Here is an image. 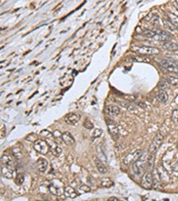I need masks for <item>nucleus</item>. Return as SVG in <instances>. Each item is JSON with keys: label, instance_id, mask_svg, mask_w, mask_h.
<instances>
[{"label": "nucleus", "instance_id": "obj_37", "mask_svg": "<svg viewBox=\"0 0 178 201\" xmlns=\"http://www.w3.org/2000/svg\"><path fill=\"white\" fill-rule=\"evenodd\" d=\"M172 120L174 123H178V108L172 112Z\"/></svg>", "mask_w": 178, "mask_h": 201}, {"label": "nucleus", "instance_id": "obj_38", "mask_svg": "<svg viewBox=\"0 0 178 201\" xmlns=\"http://www.w3.org/2000/svg\"><path fill=\"white\" fill-rule=\"evenodd\" d=\"M80 189H81L83 192H89V191L91 190L90 187H89V186H87V185H85V184L80 185Z\"/></svg>", "mask_w": 178, "mask_h": 201}, {"label": "nucleus", "instance_id": "obj_20", "mask_svg": "<svg viewBox=\"0 0 178 201\" xmlns=\"http://www.w3.org/2000/svg\"><path fill=\"white\" fill-rule=\"evenodd\" d=\"M37 167L39 172L45 173L47 170V167H48V162L44 158H39V159H37Z\"/></svg>", "mask_w": 178, "mask_h": 201}, {"label": "nucleus", "instance_id": "obj_19", "mask_svg": "<svg viewBox=\"0 0 178 201\" xmlns=\"http://www.w3.org/2000/svg\"><path fill=\"white\" fill-rule=\"evenodd\" d=\"M64 195L70 198H75L79 196L78 192L71 186H65L64 187Z\"/></svg>", "mask_w": 178, "mask_h": 201}, {"label": "nucleus", "instance_id": "obj_42", "mask_svg": "<svg viewBox=\"0 0 178 201\" xmlns=\"http://www.w3.org/2000/svg\"><path fill=\"white\" fill-rule=\"evenodd\" d=\"M176 63H177V65H178V62H176Z\"/></svg>", "mask_w": 178, "mask_h": 201}, {"label": "nucleus", "instance_id": "obj_39", "mask_svg": "<svg viewBox=\"0 0 178 201\" xmlns=\"http://www.w3.org/2000/svg\"><path fill=\"white\" fill-rule=\"evenodd\" d=\"M173 172L175 173H178V163H176L173 166Z\"/></svg>", "mask_w": 178, "mask_h": 201}, {"label": "nucleus", "instance_id": "obj_36", "mask_svg": "<svg viewBox=\"0 0 178 201\" xmlns=\"http://www.w3.org/2000/svg\"><path fill=\"white\" fill-rule=\"evenodd\" d=\"M37 136L35 134V133H32V134H30V135H28L27 137H26V139L27 140H29V141H31V142H35L36 140L37 139Z\"/></svg>", "mask_w": 178, "mask_h": 201}, {"label": "nucleus", "instance_id": "obj_30", "mask_svg": "<svg viewBox=\"0 0 178 201\" xmlns=\"http://www.w3.org/2000/svg\"><path fill=\"white\" fill-rule=\"evenodd\" d=\"M166 81L169 84L174 85V86H176L178 85V78L177 77H174V76H166Z\"/></svg>", "mask_w": 178, "mask_h": 201}, {"label": "nucleus", "instance_id": "obj_2", "mask_svg": "<svg viewBox=\"0 0 178 201\" xmlns=\"http://www.w3.org/2000/svg\"><path fill=\"white\" fill-rule=\"evenodd\" d=\"M33 148L37 153L41 155H46L50 150L49 144L47 143V141L46 139H41V138H37L34 142Z\"/></svg>", "mask_w": 178, "mask_h": 201}, {"label": "nucleus", "instance_id": "obj_8", "mask_svg": "<svg viewBox=\"0 0 178 201\" xmlns=\"http://www.w3.org/2000/svg\"><path fill=\"white\" fill-rule=\"evenodd\" d=\"M46 141H47V143L49 144L50 151H51L55 157H59L61 154V152H62V149H61V147L59 146L58 142L56 141L55 138H50V139H47Z\"/></svg>", "mask_w": 178, "mask_h": 201}, {"label": "nucleus", "instance_id": "obj_10", "mask_svg": "<svg viewBox=\"0 0 178 201\" xmlns=\"http://www.w3.org/2000/svg\"><path fill=\"white\" fill-rule=\"evenodd\" d=\"M156 169H157L158 173H159V174H160V180H161L162 183H164V184L168 183V182H169V175H168V173H167L166 170L165 169L162 165H159V166H157V167H156Z\"/></svg>", "mask_w": 178, "mask_h": 201}, {"label": "nucleus", "instance_id": "obj_5", "mask_svg": "<svg viewBox=\"0 0 178 201\" xmlns=\"http://www.w3.org/2000/svg\"><path fill=\"white\" fill-rule=\"evenodd\" d=\"M142 154V152L141 149H135V151L129 153L128 155L126 156V157L124 158L123 163H124L125 165L129 166V165H131V164H133V163H135V161L141 157Z\"/></svg>", "mask_w": 178, "mask_h": 201}, {"label": "nucleus", "instance_id": "obj_11", "mask_svg": "<svg viewBox=\"0 0 178 201\" xmlns=\"http://www.w3.org/2000/svg\"><path fill=\"white\" fill-rule=\"evenodd\" d=\"M156 32H157V35H156L155 38L160 39V41H169V40H171L173 38L172 34L169 33L168 32L160 31V30H158Z\"/></svg>", "mask_w": 178, "mask_h": 201}, {"label": "nucleus", "instance_id": "obj_40", "mask_svg": "<svg viewBox=\"0 0 178 201\" xmlns=\"http://www.w3.org/2000/svg\"><path fill=\"white\" fill-rule=\"evenodd\" d=\"M108 200L109 201H118L119 199H118V198H116V197H111V198H110Z\"/></svg>", "mask_w": 178, "mask_h": 201}, {"label": "nucleus", "instance_id": "obj_16", "mask_svg": "<svg viewBox=\"0 0 178 201\" xmlns=\"http://www.w3.org/2000/svg\"><path fill=\"white\" fill-rule=\"evenodd\" d=\"M61 138H62V141L68 146H73L75 144V138L70 132H63Z\"/></svg>", "mask_w": 178, "mask_h": 201}, {"label": "nucleus", "instance_id": "obj_25", "mask_svg": "<svg viewBox=\"0 0 178 201\" xmlns=\"http://www.w3.org/2000/svg\"><path fill=\"white\" fill-rule=\"evenodd\" d=\"M100 184L103 188H111L114 185V182L110 178H103L100 182Z\"/></svg>", "mask_w": 178, "mask_h": 201}, {"label": "nucleus", "instance_id": "obj_12", "mask_svg": "<svg viewBox=\"0 0 178 201\" xmlns=\"http://www.w3.org/2000/svg\"><path fill=\"white\" fill-rule=\"evenodd\" d=\"M152 175H153V182H152V188L154 189H160L162 185V182L160 180V174L158 173L157 169L155 168L152 172Z\"/></svg>", "mask_w": 178, "mask_h": 201}, {"label": "nucleus", "instance_id": "obj_9", "mask_svg": "<svg viewBox=\"0 0 178 201\" xmlns=\"http://www.w3.org/2000/svg\"><path fill=\"white\" fill-rule=\"evenodd\" d=\"M80 120V115L76 113H68L67 115L64 116V121L65 123L68 124H70V125H74V124H77Z\"/></svg>", "mask_w": 178, "mask_h": 201}, {"label": "nucleus", "instance_id": "obj_32", "mask_svg": "<svg viewBox=\"0 0 178 201\" xmlns=\"http://www.w3.org/2000/svg\"><path fill=\"white\" fill-rule=\"evenodd\" d=\"M103 134V130L102 129H99V128H96L94 130V132L92 133V138L94 139V138H98L102 136Z\"/></svg>", "mask_w": 178, "mask_h": 201}, {"label": "nucleus", "instance_id": "obj_22", "mask_svg": "<svg viewBox=\"0 0 178 201\" xmlns=\"http://www.w3.org/2000/svg\"><path fill=\"white\" fill-rule=\"evenodd\" d=\"M108 129H109V132L113 137H118L119 130H118V127L115 123H111V124L108 123Z\"/></svg>", "mask_w": 178, "mask_h": 201}, {"label": "nucleus", "instance_id": "obj_6", "mask_svg": "<svg viewBox=\"0 0 178 201\" xmlns=\"http://www.w3.org/2000/svg\"><path fill=\"white\" fill-rule=\"evenodd\" d=\"M134 50L140 53V54H144V55H158L160 54V50L157 48L153 47H146V46H142V47H137L134 48Z\"/></svg>", "mask_w": 178, "mask_h": 201}, {"label": "nucleus", "instance_id": "obj_41", "mask_svg": "<svg viewBox=\"0 0 178 201\" xmlns=\"http://www.w3.org/2000/svg\"><path fill=\"white\" fill-rule=\"evenodd\" d=\"M177 149H178V144H177Z\"/></svg>", "mask_w": 178, "mask_h": 201}, {"label": "nucleus", "instance_id": "obj_4", "mask_svg": "<svg viewBox=\"0 0 178 201\" xmlns=\"http://www.w3.org/2000/svg\"><path fill=\"white\" fill-rule=\"evenodd\" d=\"M159 65L164 71L167 73H178V65L176 62H173L169 60H157Z\"/></svg>", "mask_w": 178, "mask_h": 201}, {"label": "nucleus", "instance_id": "obj_33", "mask_svg": "<svg viewBox=\"0 0 178 201\" xmlns=\"http://www.w3.org/2000/svg\"><path fill=\"white\" fill-rule=\"evenodd\" d=\"M130 60L134 62H149L148 58L142 57H132L130 58Z\"/></svg>", "mask_w": 178, "mask_h": 201}, {"label": "nucleus", "instance_id": "obj_15", "mask_svg": "<svg viewBox=\"0 0 178 201\" xmlns=\"http://www.w3.org/2000/svg\"><path fill=\"white\" fill-rule=\"evenodd\" d=\"M1 174L6 179H12L13 174H14V171L10 166L4 165V166L1 167Z\"/></svg>", "mask_w": 178, "mask_h": 201}, {"label": "nucleus", "instance_id": "obj_13", "mask_svg": "<svg viewBox=\"0 0 178 201\" xmlns=\"http://www.w3.org/2000/svg\"><path fill=\"white\" fill-rule=\"evenodd\" d=\"M104 113L109 116H117L120 113V108L116 106H108L104 108Z\"/></svg>", "mask_w": 178, "mask_h": 201}, {"label": "nucleus", "instance_id": "obj_34", "mask_svg": "<svg viewBox=\"0 0 178 201\" xmlns=\"http://www.w3.org/2000/svg\"><path fill=\"white\" fill-rule=\"evenodd\" d=\"M24 182V175L22 174V173H19L15 178V183L18 184V185H22V183Z\"/></svg>", "mask_w": 178, "mask_h": 201}, {"label": "nucleus", "instance_id": "obj_27", "mask_svg": "<svg viewBox=\"0 0 178 201\" xmlns=\"http://www.w3.org/2000/svg\"><path fill=\"white\" fill-rule=\"evenodd\" d=\"M166 14H167L168 19L172 22V23L175 25V27L176 28V30H178V16H176V14L171 13H167Z\"/></svg>", "mask_w": 178, "mask_h": 201}, {"label": "nucleus", "instance_id": "obj_23", "mask_svg": "<svg viewBox=\"0 0 178 201\" xmlns=\"http://www.w3.org/2000/svg\"><path fill=\"white\" fill-rule=\"evenodd\" d=\"M156 98H157V99L160 101V103H166L168 100V95L166 94V91H164V90L159 91L156 94Z\"/></svg>", "mask_w": 178, "mask_h": 201}, {"label": "nucleus", "instance_id": "obj_31", "mask_svg": "<svg viewBox=\"0 0 178 201\" xmlns=\"http://www.w3.org/2000/svg\"><path fill=\"white\" fill-rule=\"evenodd\" d=\"M154 162H155V154H150L149 157H148V167L149 168H152L154 165Z\"/></svg>", "mask_w": 178, "mask_h": 201}, {"label": "nucleus", "instance_id": "obj_28", "mask_svg": "<svg viewBox=\"0 0 178 201\" xmlns=\"http://www.w3.org/2000/svg\"><path fill=\"white\" fill-rule=\"evenodd\" d=\"M157 35V32L153 30H144L142 32V36L145 38H155Z\"/></svg>", "mask_w": 178, "mask_h": 201}, {"label": "nucleus", "instance_id": "obj_1", "mask_svg": "<svg viewBox=\"0 0 178 201\" xmlns=\"http://www.w3.org/2000/svg\"><path fill=\"white\" fill-rule=\"evenodd\" d=\"M148 157H149V155H147L146 153H142L141 157L132 164V170H133V173L135 175L140 176L143 173V171L147 165Z\"/></svg>", "mask_w": 178, "mask_h": 201}, {"label": "nucleus", "instance_id": "obj_29", "mask_svg": "<svg viewBox=\"0 0 178 201\" xmlns=\"http://www.w3.org/2000/svg\"><path fill=\"white\" fill-rule=\"evenodd\" d=\"M12 154L13 155V157L17 158V159H21L23 156L22 151L21 150L20 148H13L12 149Z\"/></svg>", "mask_w": 178, "mask_h": 201}, {"label": "nucleus", "instance_id": "obj_18", "mask_svg": "<svg viewBox=\"0 0 178 201\" xmlns=\"http://www.w3.org/2000/svg\"><path fill=\"white\" fill-rule=\"evenodd\" d=\"M161 46L163 48H165L168 51H177L178 50V44L169 41H161Z\"/></svg>", "mask_w": 178, "mask_h": 201}, {"label": "nucleus", "instance_id": "obj_17", "mask_svg": "<svg viewBox=\"0 0 178 201\" xmlns=\"http://www.w3.org/2000/svg\"><path fill=\"white\" fill-rule=\"evenodd\" d=\"M13 163H14V157H13V155L11 156L9 154H4L2 156V157H1V163L3 165L11 166Z\"/></svg>", "mask_w": 178, "mask_h": 201}, {"label": "nucleus", "instance_id": "obj_21", "mask_svg": "<svg viewBox=\"0 0 178 201\" xmlns=\"http://www.w3.org/2000/svg\"><path fill=\"white\" fill-rule=\"evenodd\" d=\"M94 162H95L96 168H97V170H98L101 173H103V174H104V173H107L108 169H107V167H106V165H105L103 162H102L99 158H96Z\"/></svg>", "mask_w": 178, "mask_h": 201}, {"label": "nucleus", "instance_id": "obj_24", "mask_svg": "<svg viewBox=\"0 0 178 201\" xmlns=\"http://www.w3.org/2000/svg\"><path fill=\"white\" fill-rule=\"evenodd\" d=\"M163 25L165 27V29H166L168 32H175L176 30V28L173 24L172 22L168 19V17H167V19L166 18L163 19Z\"/></svg>", "mask_w": 178, "mask_h": 201}, {"label": "nucleus", "instance_id": "obj_26", "mask_svg": "<svg viewBox=\"0 0 178 201\" xmlns=\"http://www.w3.org/2000/svg\"><path fill=\"white\" fill-rule=\"evenodd\" d=\"M39 135H40L44 139H46V140L50 139V138H55V137H54V134H53L52 132H50L48 130H46V129L42 130V131L40 132V133H39Z\"/></svg>", "mask_w": 178, "mask_h": 201}, {"label": "nucleus", "instance_id": "obj_35", "mask_svg": "<svg viewBox=\"0 0 178 201\" xmlns=\"http://www.w3.org/2000/svg\"><path fill=\"white\" fill-rule=\"evenodd\" d=\"M83 126H84L86 129H87V130H91V129L94 128V124H93V123L89 119H86L84 121Z\"/></svg>", "mask_w": 178, "mask_h": 201}, {"label": "nucleus", "instance_id": "obj_14", "mask_svg": "<svg viewBox=\"0 0 178 201\" xmlns=\"http://www.w3.org/2000/svg\"><path fill=\"white\" fill-rule=\"evenodd\" d=\"M48 188H49V191L51 194L55 195V196H61V195L64 194V188H62L61 186H57L55 184H53L51 183L49 186H48Z\"/></svg>", "mask_w": 178, "mask_h": 201}, {"label": "nucleus", "instance_id": "obj_3", "mask_svg": "<svg viewBox=\"0 0 178 201\" xmlns=\"http://www.w3.org/2000/svg\"><path fill=\"white\" fill-rule=\"evenodd\" d=\"M163 140L164 136L162 135V133H157L149 147V154H156V152L159 150L160 146L163 143Z\"/></svg>", "mask_w": 178, "mask_h": 201}, {"label": "nucleus", "instance_id": "obj_7", "mask_svg": "<svg viewBox=\"0 0 178 201\" xmlns=\"http://www.w3.org/2000/svg\"><path fill=\"white\" fill-rule=\"evenodd\" d=\"M152 182H153V175L152 172H147L145 173L141 181V186L143 188L150 189L152 188Z\"/></svg>", "mask_w": 178, "mask_h": 201}]
</instances>
